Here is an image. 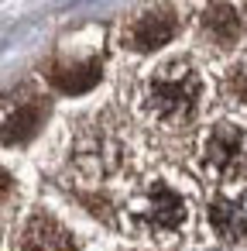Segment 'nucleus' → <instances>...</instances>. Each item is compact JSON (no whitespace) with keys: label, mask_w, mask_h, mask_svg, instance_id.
Here are the masks:
<instances>
[{"label":"nucleus","mask_w":247,"mask_h":251,"mask_svg":"<svg viewBox=\"0 0 247 251\" xmlns=\"http://www.w3.org/2000/svg\"><path fill=\"white\" fill-rule=\"evenodd\" d=\"M247 162V138L233 124H216L206 141V165L220 176H233Z\"/></svg>","instance_id":"obj_2"},{"label":"nucleus","mask_w":247,"mask_h":251,"mask_svg":"<svg viewBox=\"0 0 247 251\" xmlns=\"http://www.w3.org/2000/svg\"><path fill=\"white\" fill-rule=\"evenodd\" d=\"M42 117H45V107H42V103H28V107H21L4 127H0V141H4V145H21V141L35 138Z\"/></svg>","instance_id":"obj_8"},{"label":"nucleus","mask_w":247,"mask_h":251,"mask_svg":"<svg viewBox=\"0 0 247 251\" xmlns=\"http://www.w3.org/2000/svg\"><path fill=\"white\" fill-rule=\"evenodd\" d=\"M175 35V18L172 11H148L144 18H137V25L131 28V45L137 52H151V49H161L168 38Z\"/></svg>","instance_id":"obj_6"},{"label":"nucleus","mask_w":247,"mask_h":251,"mask_svg":"<svg viewBox=\"0 0 247 251\" xmlns=\"http://www.w3.org/2000/svg\"><path fill=\"white\" fill-rule=\"evenodd\" d=\"M202 25H206V31H209L216 42H223V45H230V42L240 35V18H237V11L226 7V4H213V7L206 11Z\"/></svg>","instance_id":"obj_9"},{"label":"nucleus","mask_w":247,"mask_h":251,"mask_svg":"<svg viewBox=\"0 0 247 251\" xmlns=\"http://www.w3.org/2000/svg\"><path fill=\"white\" fill-rule=\"evenodd\" d=\"M21 251H76V241H72V234H69L59 220L38 213V217L24 227Z\"/></svg>","instance_id":"obj_4"},{"label":"nucleus","mask_w":247,"mask_h":251,"mask_svg":"<svg viewBox=\"0 0 247 251\" xmlns=\"http://www.w3.org/2000/svg\"><path fill=\"white\" fill-rule=\"evenodd\" d=\"M141 220L151 224V227H158V230H175V227H182V220H185V203H182L179 193H172L168 186L155 182V186L148 189V196H144Z\"/></svg>","instance_id":"obj_3"},{"label":"nucleus","mask_w":247,"mask_h":251,"mask_svg":"<svg viewBox=\"0 0 247 251\" xmlns=\"http://www.w3.org/2000/svg\"><path fill=\"white\" fill-rule=\"evenodd\" d=\"M96 79H100V62H96V59H90V62H72V66H55V69H52V83H55L62 93H86Z\"/></svg>","instance_id":"obj_7"},{"label":"nucleus","mask_w":247,"mask_h":251,"mask_svg":"<svg viewBox=\"0 0 247 251\" xmlns=\"http://www.w3.org/2000/svg\"><path fill=\"white\" fill-rule=\"evenodd\" d=\"M7 193H11V176H7L4 169H0V200H4Z\"/></svg>","instance_id":"obj_10"},{"label":"nucleus","mask_w":247,"mask_h":251,"mask_svg":"<svg viewBox=\"0 0 247 251\" xmlns=\"http://www.w3.org/2000/svg\"><path fill=\"white\" fill-rule=\"evenodd\" d=\"M196 100H199V76H196L189 66H182V62L165 66V69L151 79V86H148V103H151V110H155L158 117H165V121H182V117H189L192 107H196Z\"/></svg>","instance_id":"obj_1"},{"label":"nucleus","mask_w":247,"mask_h":251,"mask_svg":"<svg viewBox=\"0 0 247 251\" xmlns=\"http://www.w3.org/2000/svg\"><path fill=\"white\" fill-rule=\"evenodd\" d=\"M209 224L223 241H244L247 237V196H216L209 203Z\"/></svg>","instance_id":"obj_5"}]
</instances>
